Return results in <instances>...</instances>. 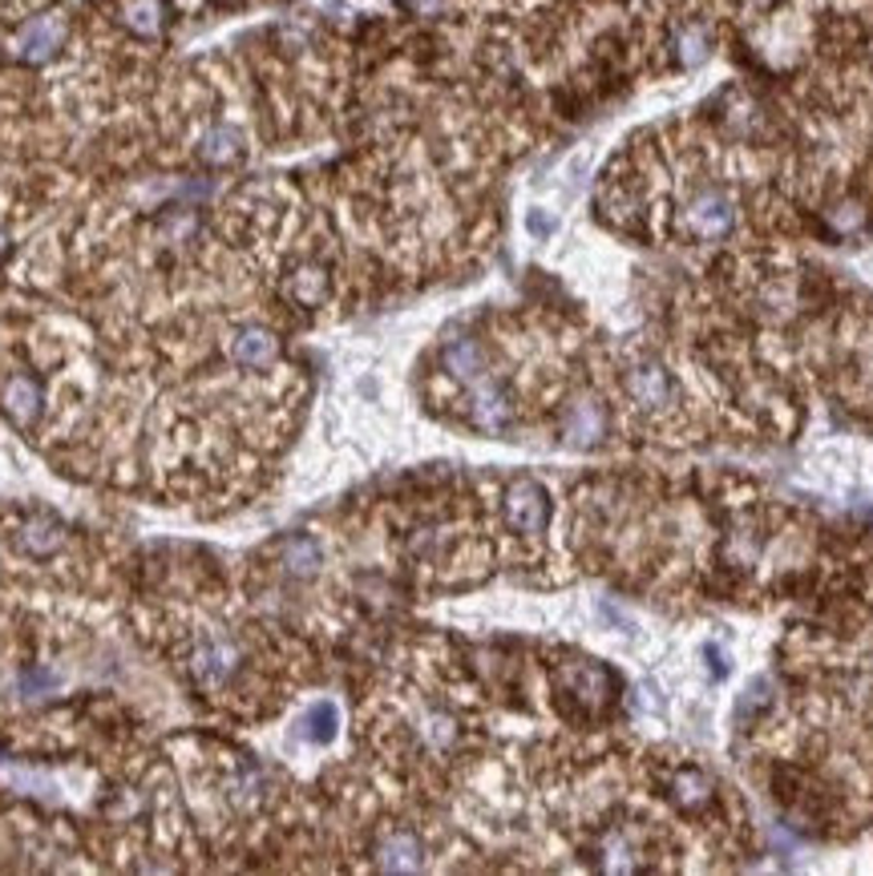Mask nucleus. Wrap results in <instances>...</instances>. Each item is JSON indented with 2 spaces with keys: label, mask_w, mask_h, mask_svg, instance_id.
Returning a JSON list of instances; mask_svg holds the SVG:
<instances>
[{
  "label": "nucleus",
  "mask_w": 873,
  "mask_h": 876,
  "mask_svg": "<svg viewBox=\"0 0 873 876\" xmlns=\"http://www.w3.org/2000/svg\"><path fill=\"white\" fill-rule=\"evenodd\" d=\"M623 392L639 412H672L675 400H679V388H675L672 372L656 360H635V364L623 372Z\"/></svg>",
  "instance_id": "nucleus-1"
},
{
  "label": "nucleus",
  "mask_w": 873,
  "mask_h": 876,
  "mask_svg": "<svg viewBox=\"0 0 873 876\" xmlns=\"http://www.w3.org/2000/svg\"><path fill=\"white\" fill-rule=\"evenodd\" d=\"M65 33H70V25H65L61 13H41V16H33V21H25L13 41L16 61H25V65H49V61L61 53Z\"/></svg>",
  "instance_id": "nucleus-2"
},
{
  "label": "nucleus",
  "mask_w": 873,
  "mask_h": 876,
  "mask_svg": "<svg viewBox=\"0 0 873 876\" xmlns=\"http://www.w3.org/2000/svg\"><path fill=\"white\" fill-rule=\"evenodd\" d=\"M506 522L526 537L546 529V522H550V497H546V489L534 477L510 480V489H506Z\"/></svg>",
  "instance_id": "nucleus-3"
},
{
  "label": "nucleus",
  "mask_w": 873,
  "mask_h": 876,
  "mask_svg": "<svg viewBox=\"0 0 873 876\" xmlns=\"http://www.w3.org/2000/svg\"><path fill=\"white\" fill-rule=\"evenodd\" d=\"M732 226H736V202L724 190L708 186L700 195H691V202H687V230L696 239H724Z\"/></svg>",
  "instance_id": "nucleus-4"
},
{
  "label": "nucleus",
  "mask_w": 873,
  "mask_h": 876,
  "mask_svg": "<svg viewBox=\"0 0 873 876\" xmlns=\"http://www.w3.org/2000/svg\"><path fill=\"white\" fill-rule=\"evenodd\" d=\"M607 424L611 421H607V409H602L599 400L595 396H578L562 412V437L574 449H595L607 437Z\"/></svg>",
  "instance_id": "nucleus-5"
},
{
  "label": "nucleus",
  "mask_w": 873,
  "mask_h": 876,
  "mask_svg": "<svg viewBox=\"0 0 873 876\" xmlns=\"http://www.w3.org/2000/svg\"><path fill=\"white\" fill-rule=\"evenodd\" d=\"M230 360L239 367H267L279 355V339L267 327H239L227 343Z\"/></svg>",
  "instance_id": "nucleus-6"
},
{
  "label": "nucleus",
  "mask_w": 873,
  "mask_h": 876,
  "mask_svg": "<svg viewBox=\"0 0 873 876\" xmlns=\"http://www.w3.org/2000/svg\"><path fill=\"white\" fill-rule=\"evenodd\" d=\"M0 404H4V412H9L21 428H25V424H33L37 409H41V388H37L33 376H9L4 388H0Z\"/></svg>",
  "instance_id": "nucleus-7"
},
{
  "label": "nucleus",
  "mask_w": 873,
  "mask_h": 876,
  "mask_svg": "<svg viewBox=\"0 0 873 876\" xmlns=\"http://www.w3.org/2000/svg\"><path fill=\"white\" fill-rule=\"evenodd\" d=\"M421 856L425 852H421V840L413 833H392L376 848V861L388 873H413V868H421Z\"/></svg>",
  "instance_id": "nucleus-8"
},
{
  "label": "nucleus",
  "mask_w": 873,
  "mask_h": 876,
  "mask_svg": "<svg viewBox=\"0 0 873 876\" xmlns=\"http://www.w3.org/2000/svg\"><path fill=\"white\" fill-rule=\"evenodd\" d=\"M199 158L207 166H230L244 158V138L230 126H211L199 141Z\"/></svg>",
  "instance_id": "nucleus-9"
},
{
  "label": "nucleus",
  "mask_w": 873,
  "mask_h": 876,
  "mask_svg": "<svg viewBox=\"0 0 873 876\" xmlns=\"http://www.w3.org/2000/svg\"><path fill=\"white\" fill-rule=\"evenodd\" d=\"M122 21L138 37H158L166 25V9H162V0H122Z\"/></svg>",
  "instance_id": "nucleus-10"
},
{
  "label": "nucleus",
  "mask_w": 873,
  "mask_h": 876,
  "mask_svg": "<svg viewBox=\"0 0 873 876\" xmlns=\"http://www.w3.org/2000/svg\"><path fill=\"white\" fill-rule=\"evenodd\" d=\"M441 360H445V367L458 376L461 384H473V380H482V348L473 343V339H453V343H445V352H441Z\"/></svg>",
  "instance_id": "nucleus-11"
},
{
  "label": "nucleus",
  "mask_w": 873,
  "mask_h": 876,
  "mask_svg": "<svg viewBox=\"0 0 873 876\" xmlns=\"http://www.w3.org/2000/svg\"><path fill=\"white\" fill-rule=\"evenodd\" d=\"M21 546L29 553H37V558L53 553L61 546V525L53 517H29V522L21 525Z\"/></svg>",
  "instance_id": "nucleus-12"
},
{
  "label": "nucleus",
  "mask_w": 873,
  "mask_h": 876,
  "mask_svg": "<svg viewBox=\"0 0 873 876\" xmlns=\"http://www.w3.org/2000/svg\"><path fill=\"white\" fill-rule=\"evenodd\" d=\"M284 565H287V574L308 578V574H315V565H320V546H315L312 537H287Z\"/></svg>",
  "instance_id": "nucleus-13"
},
{
  "label": "nucleus",
  "mask_w": 873,
  "mask_h": 876,
  "mask_svg": "<svg viewBox=\"0 0 873 876\" xmlns=\"http://www.w3.org/2000/svg\"><path fill=\"white\" fill-rule=\"evenodd\" d=\"M708 53H712V37H708V28L687 25L684 33H679V61H684V70H696V65H703V61H708Z\"/></svg>",
  "instance_id": "nucleus-14"
},
{
  "label": "nucleus",
  "mask_w": 873,
  "mask_h": 876,
  "mask_svg": "<svg viewBox=\"0 0 873 876\" xmlns=\"http://www.w3.org/2000/svg\"><path fill=\"white\" fill-rule=\"evenodd\" d=\"M708 796H712V779L696 772V767H687L684 776L675 779V800L684 808H696V804H708Z\"/></svg>",
  "instance_id": "nucleus-15"
},
{
  "label": "nucleus",
  "mask_w": 873,
  "mask_h": 876,
  "mask_svg": "<svg viewBox=\"0 0 873 876\" xmlns=\"http://www.w3.org/2000/svg\"><path fill=\"white\" fill-rule=\"evenodd\" d=\"M291 291H296V299L300 303H315V299L324 296V275L315 267H303L296 279H291Z\"/></svg>",
  "instance_id": "nucleus-16"
},
{
  "label": "nucleus",
  "mask_w": 873,
  "mask_h": 876,
  "mask_svg": "<svg viewBox=\"0 0 873 876\" xmlns=\"http://www.w3.org/2000/svg\"><path fill=\"white\" fill-rule=\"evenodd\" d=\"M332 731H336V706H332V703H320V706H315V711H312V715H308V735L324 743V739H332Z\"/></svg>",
  "instance_id": "nucleus-17"
},
{
  "label": "nucleus",
  "mask_w": 873,
  "mask_h": 876,
  "mask_svg": "<svg viewBox=\"0 0 873 876\" xmlns=\"http://www.w3.org/2000/svg\"><path fill=\"white\" fill-rule=\"evenodd\" d=\"M531 230L534 235H550V230H554V218L542 211H531Z\"/></svg>",
  "instance_id": "nucleus-18"
}]
</instances>
